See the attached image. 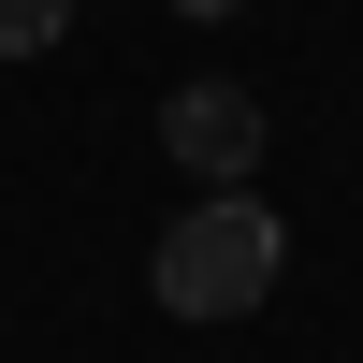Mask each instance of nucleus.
<instances>
[{
  "mask_svg": "<svg viewBox=\"0 0 363 363\" xmlns=\"http://www.w3.org/2000/svg\"><path fill=\"white\" fill-rule=\"evenodd\" d=\"M160 145H174V174L233 189V174H262V102H247V87H174V102H160Z\"/></svg>",
  "mask_w": 363,
  "mask_h": 363,
  "instance_id": "2",
  "label": "nucleus"
},
{
  "mask_svg": "<svg viewBox=\"0 0 363 363\" xmlns=\"http://www.w3.org/2000/svg\"><path fill=\"white\" fill-rule=\"evenodd\" d=\"M277 262H291L277 203H247V189H203L189 218L160 233V262H145V291H160L174 320H247L262 291H277Z\"/></svg>",
  "mask_w": 363,
  "mask_h": 363,
  "instance_id": "1",
  "label": "nucleus"
},
{
  "mask_svg": "<svg viewBox=\"0 0 363 363\" xmlns=\"http://www.w3.org/2000/svg\"><path fill=\"white\" fill-rule=\"evenodd\" d=\"M58 29H73V0H0V58H44Z\"/></svg>",
  "mask_w": 363,
  "mask_h": 363,
  "instance_id": "3",
  "label": "nucleus"
},
{
  "mask_svg": "<svg viewBox=\"0 0 363 363\" xmlns=\"http://www.w3.org/2000/svg\"><path fill=\"white\" fill-rule=\"evenodd\" d=\"M174 15H247V0H174Z\"/></svg>",
  "mask_w": 363,
  "mask_h": 363,
  "instance_id": "4",
  "label": "nucleus"
}]
</instances>
